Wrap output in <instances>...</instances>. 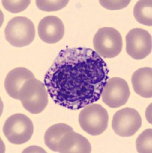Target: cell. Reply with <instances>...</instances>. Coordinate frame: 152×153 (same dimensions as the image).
Here are the masks:
<instances>
[{"mask_svg":"<svg viewBox=\"0 0 152 153\" xmlns=\"http://www.w3.org/2000/svg\"><path fill=\"white\" fill-rule=\"evenodd\" d=\"M2 5L5 9L12 13H19L25 9L28 8V5H30L31 2L29 0H24V1H11V0H3L2 1Z\"/></svg>","mask_w":152,"mask_h":153,"instance_id":"ac0fdd59","label":"cell"},{"mask_svg":"<svg viewBox=\"0 0 152 153\" xmlns=\"http://www.w3.org/2000/svg\"><path fill=\"white\" fill-rule=\"evenodd\" d=\"M34 126L31 120L22 113L12 115L6 120L3 133L9 143L21 145L27 143L33 135Z\"/></svg>","mask_w":152,"mask_h":153,"instance_id":"8992f818","label":"cell"},{"mask_svg":"<svg viewBox=\"0 0 152 153\" xmlns=\"http://www.w3.org/2000/svg\"><path fill=\"white\" fill-rule=\"evenodd\" d=\"M95 52L101 57L113 58L122 50V38L119 31L111 27L98 30L93 38Z\"/></svg>","mask_w":152,"mask_h":153,"instance_id":"5b68a950","label":"cell"},{"mask_svg":"<svg viewBox=\"0 0 152 153\" xmlns=\"http://www.w3.org/2000/svg\"><path fill=\"white\" fill-rule=\"evenodd\" d=\"M152 39L148 31L133 28L126 35V51L135 60H142L151 53Z\"/></svg>","mask_w":152,"mask_h":153,"instance_id":"ba28073f","label":"cell"},{"mask_svg":"<svg viewBox=\"0 0 152 153\" xmlns=\"http://www.w3.org/2000/svg\"><path fill=\"white\" fill-rule=\"evenodd\" d=\"M38 32L42 42L55 44L62 39L65 34V27L59 18L52 16H46L39 22Z\"/></svg>","mask_w":152,"mask_h":153,"instance_id":"30bf717a","label":"cell"},{"mask_svg":"<svg viewBox=\"0 0 152 153\" xmlns=\"http://www.w3.org/2000/svg\"><path fill=\"white\" fill-rule=\"evenodd\" d=\"M91 152L89 141L80 134L74 132L73 129L61 139L57 149V152L61 153H90Z\"/></svg>","mask_w":152,"mask_h":153,"instance_id":"7c38bea8","label":"cell"},{"mask_svg":"<svg viewBox=\"0 0 152 153\" xmlns=\"http://www.w3.org/2000/svg\"><path fill=\"white\" fill-rule=\"evenodd\" d=\"M72 130L70 126L65 123H58L52 126L45 134V143L52 151L57 152L58 144L66 133Z\"/></svg>","mask_w":152,"mask_h":153,"instance_id":"5bb4252c","label":"cell"},{"mask_svg":"<svg viewBox=\"0 0 152 153\" xmlns=\"http://www.w3.org/2000/svg\"><path fill=\"white\" fill-rule=\"evenodd\" d=\"M131 2V1H99V3L101 6H103L105 9H109V10H119L122 9L128 6V4Z\"/></svg>","mask_w":152,"mask_h":153,"instance_id":"d6986e66","label":"cell"},{"mask_svg":"<svg viewBox=\"0 0 152 153\" xmlns=\"http://www.w3.org/2000/svg\"><path fill=\"white\" fill-rule=\"evenodd\" d=\"M152 129H146L140 134L136 140L137 152L140 153L152 152Z\"/></svg>","mask_w":152,"mask_h":153,"instance_id":"2e32d148","label":"cell"},{"mask_svg":"<svg viewBox=\"0 0 152 153\" xmlns=\"http://www.w3.org/2000/svg\"><path fill=\"white\" fill-rule=\"evenodd\" d=\"M37 7L40 10L45 12H55L58 11L60 9L65 7L69 1L68 0H55V1H42V0H37L36 2Z\"/></svg>","mask_w":152,"mask_h":153,"instance_id":"e0dca14e","label":"cell"},{"mask_svg":"<svg viewBox=\"0 0 152 153\" xmlns=\"http://www.w3.org/2000/svg\"><path fill=\"white\" fill-rule=\"evenodd\" d=\"M131 83L134 91L138 95L145 98H151V68H142L135 71L131 76Z\"/></svg>","mask_w":152,"mask_h":153,"instance_id":"4fadbf2b","label":"cell"},{"mask_svg":"<svg viewBox=\"0 0 152 153\" xmlns=\"http://www.w3.org/2000/svg\"><path fill=\"white\" fill-rule=\"evenodd\" d=\"M5 36L11 45L17 48L25 47L35 39V25L28 18L15 17L9 20L5 27Z\"/></svg>","mask_w":152,"mask_h":153,"instance_id":"3957f363","label":"cell"},{"mask_svg":"<svg viewBox=\"0 0 152 153\" xmlns=\"http://www.w3.org/2000/svg\"><path fill=\"white\" fill-rule=\"evenodd\" d=\"M133 14L138 22L147 26L152 25V1L141 0L135 4Z\"/></svg>","mask_w":152,"mask_h":153,"instance_id":"9a60e30c","label":"cell"},{"mask_svg":"<svg viewBox=\"0 0 152 153\" xmlns=\"http://www.w3.org/2000/svg\"><path fill=\"white\" fill-rule=\"evenodd\" d=\"M47 89L43 83L37 79L26 81L19 92V100L23 107L32 114L42 113L48 105Z\"/></svg>","mask_w":152,"mask_h":153,"instance_id":"7a4b0ae2","label":"cell"},{"mask_svg":"<svg viewBox=\"0 0 152 153\" xmlns=\"http://www.w3.org/2000/svg\"><path fill=\"white\" fill-rule=\"evenodd\" d=\"M79 122L83 130L91 136H99L108 128L109 114L103 106L92 103L80 112Z\"/></svg>","mask_w":152,"mask_h":153,"instance_id":"277c9868","label":"cell"},{"mask_svg":"<svg viewBox=\"0 0 152 153\" xmlns=\"http://www.w3.org/2000/svg\"><path fill=\"white\" fill-rule=\"evenodd\" d=\"M35 79L33 73L25 68H17L12 70L5 80V89L9 97L19 100V92L26 81Z\"/></svg>","mask_w":152,"mask_h":153,"instance_id":"8fae6325","label":"cell"},{"mask_svg":"<svg viewBox=\"0 0 152 153\" xmlns=\"http://www.w3.org/2000/svg\"><path fill=\"white\" fill-rule=\"evenodd\" d=\"M109 73L105 61L94 50L71 48L60 51L44 84L55 104L78 110L101 98Z\"/></svg>","mask_w":152,"mask_h":153,"instance_id":"6da1fadb","label":"cell"},{"mask_svg":"<svg viewBox=\"0 0 152 153\" xmlns=\"http://www.w3.org/2000/svg\"><path fill=\"white\" fill-rule=\"evenodd\" d=\"M142 120L135 109L124 108L118 110L112 119V129L115 133L121 137L134 136L141 128Z\"/></svg>","mask_w":152,"mask_h":153,"instance_id":"52a82bcc","label":"cell"},{"mask_svg":"<svg viewBox=\"0 0 152 153\" xmlns=\"http://www.w3.org/2000/svg\"><path fill=\"white\" fill-rule=\"evenodd\" d=\"M102 101L111 108H118L124 106L130 97V90L125 80L120 77L109 79L103 89Z\"/></svg>","mask_w":152,"mask_h":153,"instance_id":"9c48e42d","label":"cell"}]
</instances>
